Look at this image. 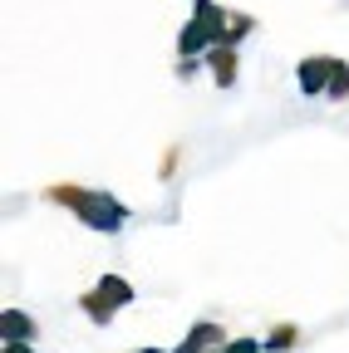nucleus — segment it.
Instances as JSON below:
<instances>
[{
  "label": "nucleus",
  "instance_id": "11",
  "mask_svg": "<svg viewBox=\"0 0 349 353\" xmlns=\"http://www.w3.org/2000/svg\"><path fill=\"white\" fill-rule=\"evenodd\" d=\"M251 30H256V15H232V25H227V39H222V44H241Z\"/></svg>",
  "mask_w": 349,
  "mask_h": 353
},
{
  "label": "nucleus",
  "instance_id": "14",
  "mask_svg": "<svg viewBox=\"0 0 349 353\" xmlns=\"http://www.w3.org/2000/svg\"><path fill=\"white\" fill-rule=\"evenodd\" d=\"M138 353H167V348H138Z\"/></svg>",
  "mask_w": 349,
  "mask_h": 353
},
{
  "label": "nucleus",
  "instance_id": "5",
  "mask_svg": "<svg viewBox=\"0 0 349 353\" xmlns=\"http://www.w3.org/2000/svg\"><path fill=\"white\" fill-rule=\"evenodd\" d=\"M227 334H222V324H211V319H202V324H192L187 329V339L172 348V353H207V348H216Z\"/></svg>",
  "mask_w": 349,
  "mask_h": 353
},
{
  "label": "nucleus",
  "instance_id": "10",
  "mask_svg": "<svg viewBox=\"0 0 349 353\" xmlns=\"http://www.w3.org/2000/svg\"><path fill=\"white\" fill-rule=\"evenodd\" d=\"M325 99H334V103H339V99H349V64H344V59H334V74H330V94H325Z\"/></svg>",
  "mask_w": 349,
  "mask_h": 353
},
{
  "label": "nucleus",
  "instance_id": "12",
  "mask_svg": "<svg viewBox=\"0 0 349 353\" xmlns=\"http://www.w3.org/2000/svg\"><path fill=\"white\" fill-rule=\"evenodd\" d=\"M261 348H266V343H261V339H232L222 353H261Z\"/></svg>",
  "mask_w": 349,
  "mask_h": 353
},
{
  "label": "nucleus",
  "instance_id": "4",
  "mask_svg": "<svg viewBox=\"0 0 349 353\" xmlns=\"http://www.w3.org/2000/svg\"><path fill=\"white\" fill-rule=\"evenodd\" d=\"M207 64H211V79L216 83H222V88H232L236 83V44H211V50H207Z\"/></svg>",
  "mask_w": 349,
  "mask_h": 353
},
{
  "label": "nucleus",
  "instance_id": "15",
  "mask_svg": "<svg viewBox=\"0 0 349 353\" xmlns=\"http://www.w3.org/2000/svg\"><path fill=\"white\" fill-rule=\"evenodd\" d=\"M207 353H211V348H207Z\"/></svg>",
  "mask_w": 349,
  "mask_h": 353
},
{
  "label": "nucleus",
  "instance_id": "2",
  "mask_svg": "<svg viewBox=\"0 0 349 353\" xmlns=\"http://www.w3.org/2000/svg\"><path fill=\"white\" fill-rule=\"evenodd\" d=\"M79 304H84V314H89L94 324H113L118 309H123V304H133V285H128L123 275H104L89 294L79 299Z\"/></svg>",
  "mask_w": 349,
  "mask_h": 353
},
{
  "label": "nucleus",
  "instance_id": "6",
  "mask_svg": "<svg viewBox=\"0 0 349 353\" xmlns=\"http://www.w3.org/2000/svg\"><path fill=\"white\" fill-rule=\"evenodd\" d=\"M211 50V34H207V25L192 15L187 25H182V34H178V54L182 59H197V54H207Z\"/></svg>",
  "mask_w": 349,
  "mask_h": 353
},
{
  "label": "nucleus",
  "instance_id": "7",
  "mask_svg": "<svg viewBox=\"0 0 349 353\" xmlns=\"http://www.w3.org/2000/svg\"><path fill=\"white\" fill-rule=\"evenodd\" d=\"M192 15L207 25L211 44H222V39H227V25H232V15H227L222 6H216V0H197V6H192Z\"/></svg>",
  "mask_w": 349,
  "mask_h": 353
},
{
  "label": "nucleus",
  "instance_id": "1",
  "mask_svg": "<svg viewBox=\"0 0 349 353\" xmlns=\"http://www.w3.org/2000/svg\"><path fill=\"white\" fill-rule=\"evenodd\" d=\"M45 201L74 211L84 226H94V231H104V236H118L123 221H128V206H123V201H113L109 192H94V187H79V182H55V187H45Z\"/></svg>",
  "mask_w": 349,
  "mask_h": 353
},
{
  "label": "nucleus",
  "instance_id": "3",
  "mask_svg": "<svg viewBox=\"0 0 349 353\" xmlns=\"http://www.w3.org/2000/svg\"><path fill=\"white\" fill-rule=\"evenodd\" d=\"M330 74H334V54H305V59L295 64V83H300L305 99L330 94Z\"/></svg>",
  "mask_w": 349,
  "mask_h": 353
},
{
  "label": "nucleus",
  "instance_id": "13",
  "mask_svg": "<svg viewBox=\"0 0 349 353\" xmlns=\"http://www.w3.org/2000/svg\"><path fill=\"white\" fill-rule=\"evenodd\" d=\"M0 353H35V348H30V339H6V348H0Z\"/></svg>",
  "mask_w": 349,
  "mask_h": 353
},
{
  "label": "nucleus",
  "instance_id": "9",
  "mask_svg": "<svg viewBox=\"0 0 349 353\" xmlns=\"http://www.w3.org/2000/svg\"><path fill=\"white\" fill-rule=\"evenodd\" d=\"M295 339H300V329H295V324H276V329H271V339H266V348H271V353H285V348H295Z\"/></svg>",
  "mask_w": 349,
  "mask_h": 353
},
{
  "label": "nucleus",
  "instance_id": "8",
  "mask_svg": "<svg viewBox=\"0 0 349 353\" xmlns=\"http://www.w3.org/2000/svg\"><path fill=\"white\" fill-rule=\"evenodd\" d=\"M0 334L6 339H35V319L20 314V309H6V314H0Z\"/></svg>",
  "mask_w": 349,
  "mask_h": 353
}]
</instances>
